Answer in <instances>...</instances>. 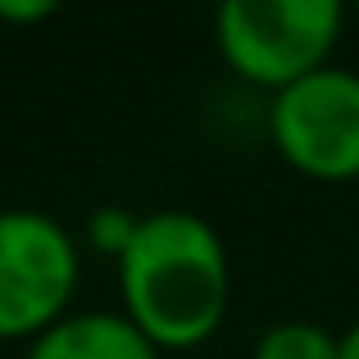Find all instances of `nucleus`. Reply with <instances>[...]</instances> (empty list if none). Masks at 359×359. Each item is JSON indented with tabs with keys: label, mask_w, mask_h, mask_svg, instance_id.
Listing matches in <instances>:
<instances>
[{
	"label": "nucleus",
	"mask_w": 359,
	"mask_h": 359,
	"mask_svg": "<svg viewBox=\"0 0 359 359\" xmlns=\"http://www.w3.org/2000/svg\"><path fill=\"white\" fill-rule=\"evenodd\" d=\"M118 291L123 314L155 351H196L228 314V245L201 214L159 210L118 259Z\"/></svg>",
	"instance_id": "obj_1"
},
{
	"label": "nucleus",
	"mask_w": 359,
	"mask_h": 359,
	"mask_svg": "<svg viewBox=\"0 0 359 359\" xmlns=\"http://www.w3.org/2000/svg\"><path fill=\"white\" fill-rule=\"evenodd\" d=\"M341 18L337 0H228L214 14V41L237 78L278 96L327 69Z\"/></svg>",
	"instance_id": "obj_2"
},
{
	"label": "nucleus",
	"mask_w": 359,
	"mask_h": 359,
	"mask_svg": "<svg viewBox=\"0 0 359 359\" xmlns=\"http://www.w3.org/2000/svg\"><path fill=\"white\" fill-rule=\"evenodd\" d=\"M82 278L69 228L41 210L0 214V341H23L55 327Z\"/></svg>",
	"instance_id": "obj_3"
},
{
	"label": "nucleus",
	"mask_w": 359,
	"mask_h": 359,
	"mask_svg": "<svg viewBox=\"0 0 359 359\" xmlns=\"http://www.w3.org/2000/svg\"><path fill=\"white\" fill-rule=\"evenodd\" d=\"M269 132L296 173L318 182L359 177V73L327 64L291 82L269 105Z\"/></svg>",
	"instance_id": "obj_4"
},
{
	"label": "nucleus",
	"mask_w": 359,
	"mask_h": 359,
	"mask_svg": "<svg viewBox=\"0 0 359 359\" xmlns=\"http://www.w3.org/2000/svg\"><path fill=\"white\" fill-rule=\"evenodd\" d=\"M27 359H159V351L132 327L128 314L87 309V314H64L55 327H46Z\"/></svg>",
	"instance_id": "obj_5"
},
{
	"label": "nucleus",
	"mask_w": 359,
	"mask_h": 359,
	"mask_svg": "<svg viewBox=\"0 0 359 359\" xmlns=\"http://www.w3.org/2000/svg\"><path fill=\"white\" fill-rule=\"evenodd\" d=\"M341 346L327 327L318 323H273L269 332L255 341L250 359H337Z\"/></svg>",
	"instance_id": "obj_6"
},
{
	"label": "nucleus",
	"mask_w": 359,
	"mask_h": 359,
	"mask_svg": "<svg viewBox=\"0 0 359 359\" xmlns=\"http://www.w3.org/2000/svg\"><path fill=\"white\" fill-rule=\"evenodd\" d=\"M137 228H141L137 214L118 210V205H100V210L87 219V245H91V250H100V255L123 259L128 245H132V237H137Z\"/></svg>",
	"instance_id": "obj_7"
},
{
	"label": "nucleus",
	"mask_w": 359,
	"mask_h": 359,
	"mask_svg": "<svg viewBox=\"0 0 359 359\" xmlns=\"http://www.w3.org/2000/svg\"><path fill=\"white\" fill-rule=\"evenodd\" d=\"M60 14V5L55 0H0V23H41V18Z\"/></svg>",
	"instance_id": "obj_8"
},
{
	"label": "nucleus",
	"mask_w": 359,
	"mask_h": 359,
	"mask_svg": "<svg viewBox=\"0 0 359 359\" xmlns=\"http://www.w3.org/2000/svg\"><path fill=\"white\" fill-rule=\"evenodd\" d=\"M337 346H341V355H337V359H359V323L346 337H337Z\"/></svg>",
	"instance_id": "obj_9"
},
{
	"label": "nucleus",
	"mask_w": 359,
	"mask_h": 359,
	"mask_svg": "<svg viewBox=\"0 0 359 359\" xmlns=\"http://www.w3.org/2000/svg\"><path fill=\"white\" fill-rule=\"evenodd\" d=\"M355 14H359V9H355Z\"/></svg>",
	"instance_id": "obj_10"
}]
</instances>
